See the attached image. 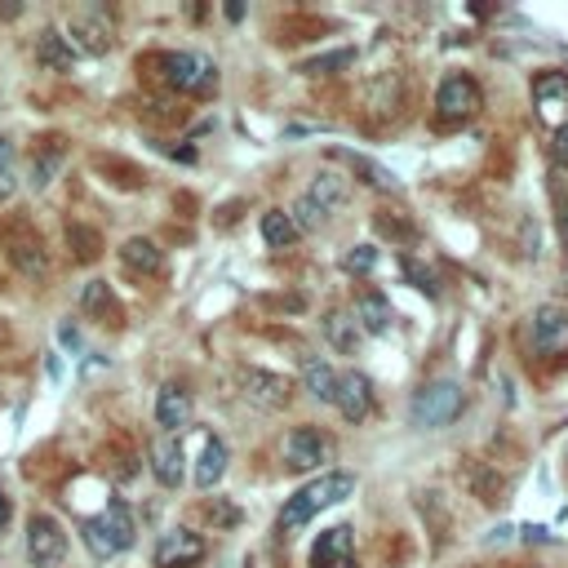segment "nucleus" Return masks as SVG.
Instances as JSON below:
<instances>
[{
	"label": "nucleus",
	"mask_w": 568,
	"mask_h": 568,
	"mask_svg": "<svg viewBox=\"0 0 568 568\" xmlns=\"http://www.w3.org/2000/svg\"><path fill=\"white\" fill-rule=\"evenodd\" d=\"M320 218H334L343 205H347V178L338 173H320L311 186H307V196H302Z\"/></svg>",
	"instance_id": "15"
},
{
	"label": "nucleus",
	"mask_w": 568,
	"mask_h": 568,
	"mask_svg": "<svg viewBox=\"0 0 568 568\" xmlns=\"http://www.w3.org/2000/svg\"><path fill=\"white\" fill-rule=\"evenodd\" d=\"M241 387H245V396H249L254 404H262V409H284V404L294 400V383H289V377L267 373V369H245V373H241Z\"/></svg>",
	"instance_id": "10"
},
{
	"label": "nucleus",
	"mask_w": 568,
	"mask_h": 568,
	"mask_svg": "<svg viewBox=\"0 0 568 568\" xmlns=\"http://www.w3.org/2000/svg\"><path fill=\"white\" fill-rule=\"evenodd\" d=\"M311 568H356V538L347 525L320 533V542L311 551Z\"/></svg>",
	"instance_id": "12"
},
{
	"label": "nucleus",
	"mask_w": 568,
	"mask_h": 568,
	"mask_svg": "<svg viewBox=\"0 0 568 568\" xmlns=\"http://www.w3.org/2000/svg\"><path fill=\"white\" fill-rule=\"evenodd\" d=\"M377 231H387V235H400V241H409V235H413V227H409V222H400V218H387V209L377 214Z\"/></svg>",
	"instance_id": "31"
},
{
	"label": "nucleus",
	"mask_w": 568,
	"mask_h": 568,
	"mask_svg": "<svg viewBox=\"0 0 568 568\" xmlns=\"http://www.w3.org/2000/svg\"><path fill=\"white\" fill-rule=\"evenodd\" d=\"M559 231H564V245H568V209H564V218H559Z\"/></svg>",
	"instance_id": "34"
},
{
	"label": "nucleus",
	"mask_w": 568,
	"mask_h": 568,
	"mask_svg": "<svg viewBox=\"0 0 568 568\" xmlns=\"http://www.w3.org/2000/svg\"><path fill=\"white\" fill-rule=\"evenodd\" d=\"M555 152H559V156H568V125L555 133Z\"/></svg>",
	"instance_id": "33"
},
{
	"label": "nucleus",
	"mask_w": 568,
	"mask_h": 568,
	"mask_svg": "<svg viewBox=\"0 0 568 568\" xmlns=\"http://www.w3.org/2000/svg\"><path fill=\"white\" fill-rule=\"evenodd\" d=\"M334 453H338L334 436H324L320 426H294L289 440H284V457H289L294 470H311L320 462H334Z\"/></svg>",
	"instance_id": "7"
},
{
	"label": "nucleus",
	"mask_w": 568,
	"mask_h": 568,
	"mask_svg": "<svg viewBox=\"0 0 568 568\" xmlns=\"http://www.w3.org/2000/svg\"><path fill=\"white\" fill-rule=\"evenodd\" d=\"M182 444H178V436H160L156 444H152V470H156V480L165 485V489H178L182 485Z\"/></svg>",
	"instance_id": "17"
},
{
	"label": "nucleus",
	"mask_w": 568,
	"mask_h": 568,
	"mask_svg": "<svg viewBox=\"0 0 568 568\" xmlns=\"http://www.w3.org/2000/svg\"><path fill=\"white\" fill-rule=\"evenodd\" d=\"M466 396L457 383H431V387H422L409 404V417L413 426H422V431H440V426H449L457 413H462Z\"/></svg>",
	"instance_id": "4"
},
{
	"label": "nucleus",
	"mask_w": 568,
	"mask_h": 568,
	"mask_svg": "<svg viewBox=\"0 0 568 568\" xmlns=\"http://www.w3.org/2000/svg\"><path fill=\"white\" fill-rule=\"evenodd\" d=\"M351 493H356V476H347V470H328V476H320L315 485L298 489L289 502H284V511H280V533H298L311 515L338 506V502L351 498Z\"/></svg>",
	"instance_id": "1"
},
{
	"label": "nucleus",
	"mask_w": 568,
	"mask_h": 568,
	"mask_svg": "<svg viewBox=\"0 0 568 568\" xmlns=\"http://www.w3.org/2000/svg\"><path fill=\"white\" fill-rule=\"evenodd\" d=\"M80 307L89 311V315H99V320H107V324H120V311H116V298H112V289L103 280H93L89 289L80 294Z\"/></svg>",
	"instance_id": "25"
},
{
	"label": "nucleus",
	"mask_w": 568,
	"mask_h": 568,
	"mask_svg": "<svg viewBox=\"0 0 568 568\" xmlns=\"http://www.w3.org/2000/svg\"><path fill=\"white\" fill-rule=\"evenodd\" d=\"M338 156H343L356 173H364V182H369V186H396V173H391V169H383V165H373L369 156H351V152H338Z\"/></svg>",
	"instance_id": "26"
},
{
	"label": "nucleus",
	"mask_w": 568,
	"mask_h": 568,
	"mask_svg": "<svg viewBox=\"0 0 568 568\" xmlns=\"http://www.w3.org/2000/svg\"><path fill=\"white\" fill-rule=\"evenodd\" d=\"M222 476H227V444H222L218 436H205V449H201V457H196V489L209 493Z\"/></svg>",
	"instance_id": "22"
},
{
	"label": "nucleus",
	"mask_w": 568,
	"mask_h": 568,
	"mask_svg": "<svg viewBox=\"0 0 568 568\" xmlns=\"http://www.w3.org/2000/svg\"><path fill=\"white\" fill-rule=\"evenodd\" d=\"M391 302L383 298V294H373V289H364L360 298H356V324L364 328V334H387L391 328Z\"/></svg>",
	"instance_id": "19"
},
{
	"label": "nucleus",
	"mask_w": 568,
	"mask_h": 568,
	"mask_svg": "<svg viewBox=\"0 0 568 568\" xmlns=\"http://www.w3.org/2000/svg\"><path fill=\"white\" fill-rule=\"evenodd\" d=\"M160 76L169 89L178 93H196V99H209L218 89V67L214 59L196 54V50H178V54H160Z\"/></svg>",
	"instance_id": "2"
},
{
	"label": "nucleus",
	"mask_w": 568,
	"mask_h": 568,
	"mask_svg": "<svg viewBox=\"0 0 568 568\" xmlns=\"http://www.w3.org/2000/svg\"><path fill=\"white\" fill-rule=\"evenodd\" d=\"M485 107V89L476 85V76H444L436 89V116L444 125H462V120H476Z\"/></svg>",
	"instance_id": "5"
},
{
	"label": "nucleus",
	"mask_w": 568,
	"mask_h": 568,
	"mask_svg": "<svg viewBox=\"0 0 568 568\" xmlns=\"http://www.w3.org/2000/svg\"><path fill=\"white\" fill-rule=\"evenodd\" d=\"M302 387L320 400V404H334V396H338V373L328 369L324 360H302Z\"/></svg>",
	"instance_id": "23"
},
{
	"label": "nucleus",
	"mask_w": 568,
	"mask_h": 568,
	"mask_svg": "<svg viewBox=\"0 0 568 568\" xmlns=\"http://www.w3.org/2000/svg\"><path fill=\"white\" fill-rule=\"evenodd\" d=\"M14 192V142L0 138V201Z\"/></svg>",
	"instance_id": "29"
},
{
	"label": "nucleus",
	"mask_w": 568,
	"mask_h": 568,
	"mask_svg": "<svg viewBox=\"0 0 568 568\" xmlns=\"http://www.w3.org/2000/svg\"><path fill=\"white\" fill-rule=\"evenodd\" d=\"M334 404L343 409L347 422H364L373 413V383L364 373H338V396Z\"/></svg>",
	"instance_id": "13"
},
{
	"label": "nucleus",
	"mask_w": 568,
	"mask_h": 568,
	"mask_svg": "<svg viewBox=\"0 0 568 568\" xmlns=\"http://www.w3.org/2000/svg\"><path fill=\"white\" fill-rule=\"evenodd\" d=\"M36 59H40V67H50V72H72L76 50L67 44V36H63V31L44 27V31L36 36Z\"/></svg>",
	"instance_id": "18"
},
{
	"label": "nucleus",
	"mask_w": 568,
	"mask_h": 568,
	"mask_svg": "<svg viewBox=\"0 0 568 568\" xmlns=\"http://www.w3.org/2000/svg\"><path fill=\"white\" fill-rule=\"evenodd\" d=\"M205 559V538L192 529H169L156 546V568H192Z\"/></svg>",
	"instance_id": "11"
},
{
	"label": "nucleus",
	"mask_w": 568,
	"mask_h": 568,
	"mask_svg": "<svg viewBox=\"0 0 568 568\" xmlns=\"http://www.w3.org/2000/svg\"><path fill=\"white\" fill-rule=\"evenodd\" d=\"M351 50H334V54H320V59H311V63H302V72L307 76H328V72H338V67H351Z\"/></svg>",
	"instance_id": "27"
},
{
	"label": "nucleus",
	"mask_w": 568,
	"mask_h": 568,
	"mask_svg": "<svg viewBox=\"0 0 568 568\" xmlns=\"http://www.w3.org/2000/svg\"><path fill=\"white\" fill-rule=\"evenodd\" d=\"M72 36H76L80 50H89V54H107V50H112V23H107L99 10L76 14V18H72Z\"/></svg>",
	"instance_id": "16"
},
{
	"label": "nucleus",
	"mask_w": 568,
	"mask_h": 568,
	"mask_svg": "<svg viewBox=\"0 0 568 568\" xmlns=\"http://www.w3.org/2000/svg\"><path fill=\"white\" fill-rule=\"evenodd\" d=\"M72 241H76V254H80V258H93V254H99V235L85 231V227H72Z\"/></svg>",
	"instance_id": "30"
},
{
	"label": "nucleus",
	"mask_w": 568,
	"mask_h": 568,
	"mask_svg": "<svg viewBox=\"0 0 568 568\" xmlns=\"http://www.w3.org/2000/svg\"><path fill=\"white\" fill-rule=\"evenodd\" d=\"M156 422L165 426V436H178V431L192 426V396H186L178 383L160 387V396H156Z\"/></svg>",
	"instance_id": "14"
},
{
	"label": "nucleus",
	"mask_w": 568,
	"mask_h": 568,
	"mask_svg": "<svg viewBox=\"0 0 568 568\" xmlns=\"http://www.w3.org/2000/svg\"><path fill=\"white\" fill-rule=\"evenodd\" d=\"M533 107L546 129L559 133L568 125V72H542L533 80Z\"/></svg>",
	"instance_id": "8"
},
{
	"label": "nucleus",
	"mask_w": 568,
	"mask_h": 568,
	"mask_svg": "<svg viewBox=\"0 0 568 568\" xmlns=\"http://www.w3.org/2000/svg\"><path fill=\"white\" fill-rule=\"evenodd\" d=\"M120 262L138 275H156L165 267V254H160L156 241H147V235H133V241H125V249H120Z\"/></svg>",
	"instance_id": "21"
},
{
	"label": "nucleus",
	"mask_w": 568,
	"mask_h": 568,
	"mask_svg": "<svg viewBox=\"0 0 568 568\" xmlns=\"http://www.w3.org/2000/svg\"><path fill=\"white\" fill-rule=\"evenodd\" d=\"M529 334H533V351L538 356H568V311L555 307V302L538 307Z\"/></svg>",
	"instance_id": "9"
},
{
	"label": "nucleus",
	"mask_w": 568,
	"mask_h": 568,
	"mask_svg": "<svg viewBox=\"0 0 568 568\" xmlns=\"http://www.w3.org/2000/svg\"><path fill=\"white\" fill-rule=\"evenodd\" d=\"M373 262H377V249H373V245H356V249L343 258V271H347V275H369Z\"/></svg>",
	"instance_id": "28"
},
{
	"label": "nucleus",
	"mask_w": 568,
	"mask_h": 568,
	"mask_svg": "<svg viewBox=\"0 0 568 568\" xmlns=\"http://www.w3.org/2000/svg\"><path fill=\"white\" fill-rule=\"evenodd\" d=\"M80 533H85L89 555L112 559V555H120V551L133 546V515L125 511V502H112L103 515L85 519V529H80Z\"/></svg>",
	"instance_id": "3"
},
{
	"label": "nucleus",
	"mask_w": 568,
	"mask_h": 568,
	"mask_svg": "<svg viewBox=\"0 0 568 568\" xmlns=\"http://www.w3.org/2000/svg\"><path fill=\"white\" fill-rule=\"evenodd\" d=\"M5 529H10V498L0 493V533H5Z\"/></svg>",
	"instance_id": "32"
},
{
	"label": "nucleus",
	"mask_w": 568,
	"mask_h": 568,
	"mask_svg": "<svg viewBox=\"0 0 568 568\" xmlns=\"http://www.w3.org/2000/svg\"><path fill=\"white\" fill-rule=\"evenodd\" d=\"M262 241H267L271 249H289V245L298 241L294 218L284 214V209H267V214H262Z\"/></svg>",
	"instance_id": "24"
},
{
	"label": "nucleus",
	"mask_w": 568,
	"mask_h": 568,
	"mask_svg": "<svg viewBox=\"0 0 568 568\" xmlns=\"http://www.w3.org/2000/svg\"><path fill=\"white\" fill-rule=\"evenodd\" d=\"M320 328H324V338H328V347H334V351H343V356L360 351V324L347 311H328L320 320Z\"/></svg>",
	"instance_id": "20"
},
{
	"label": "nucleus",
	"mask_w": 568,
	"mask_h": 568,
	"mask_svg": "<svg viewBox=\"0 0 568 568\" xmlns=\"http://www.w3.org/2000/svg\"><path fill=\"white\" fill-rule=\"evenodd\" d=\"M27 559L36 568H54L67 559V533L54 515H31L27 519Z\"/></svg>",
	"instance_id": "6"
}]
</instances>
